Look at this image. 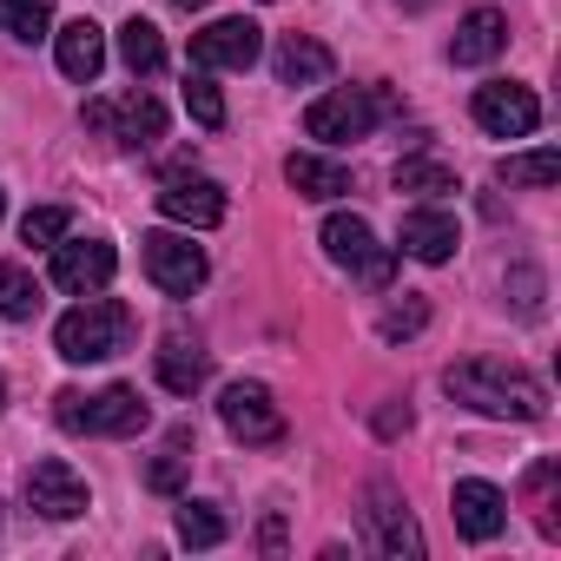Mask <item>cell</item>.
<instances>
[{"label": "cell", "instance_id": "cell-1", "mask_svg": "<svg viewBox=\"0 0 561 561\" xmlns=\"http://www.w3.org/2000/svg\"><path fill=\"white\" fill-rule=\"evenodd\" d=\"M443 390L476 410V416H502V423H541L548 416V390L541 377H528L522 364L508 357H462L443 370Z\"/></svg>", "mask_w": 561, "mask_h": 561}, {"label": "cell", "instance_id": "cell-2", "mask_svg": "<svg viewBox=\"0 0 561 561\" xmlns=\"http://www.w3.org/2000/svg\"><path fill=\"white\" fill-rule=\"evenodd\" d=\"M54 351L67 357V364H106V357H119V351H133V311L119 305V298H80L60 324H54Z\"/></svg>", "mask_w": 561, "mask_h": 561}, {"label": "cell", "instance_id": "cell-3", "mask_svg": "<svg viewBox=\"0 0 561 561\" xmlns=\"http://www.w3.org/2000/svg\"><path fill=\"white\" fill-rule=\"evenodd\" d=\"M54 423L67 436H139L152 423V410L139 403L133 383H106V390H60L54 397Z\"/></svg>", "mask_w": 561, "mask_h": 561}, {"label": "cell", "instance_id": "cell-4", "mask_svg": "<svg viewBox=\"0 0 561 561\" xmlns=\"http://www.w3.org/2000/svg\"><path fill=\"white\" fill-rule=\"evenodd\" d=\"M318 238H324V257H331V264L357 271L370 291H390V277H397V251H390V244H377V231H370L357 211H331Z\"/></svg>", "mask_w": 561, "mask_h": 561}, {"label": "cell", "instance_id": "cell-5", "mask_svg": "<svg viewBox=\"0 0 561 561\" xmlns=\"http://www.w3.org/2000/svg\"><path fill=\"white\" fill-rule=\"evenodd\" d=\"M390 106V93H370V87H331L305 106V133L324 139V146H351V139H370L377 113Z\"/></svg>", "mask_w": 561, "mask_h": 561}, {"label": "cell", "instance_id": "cell-6", "mask_svg": "<svg viewBox=\"0 0 561 561\" xmlns=\"http://www.w3.org/2000/svg\"><path fill=\"white\" fill-rule=\"evenodd\" d=\"M113 271H119V251H113L106 238H73V231L54 244V264H47L54 291H67V298H93V291H106V285H113Z\"/></svg>", "mask_w": 561, "mask_h": 561}, {"label": "cell", "instance_id": "cell-7", "mask_svg": "<svg viewBox=\"0 0 561 561\" xmlns=\"http://www.w3.org/2000/svg\"><path fill=\"white\" fill-rule=\"evenodd\" d=\"M139 257H146V277L165 291V298H192L198 285H205V251L185 238V231H146L139 238Z\"/></svg>", "mask_w": 561, "mask_h": 561}, {"label": "cell", "instance_id": "cell-8", "mask_svg": "<svg viewBox=\"0 0 561 561\" xmlns=\"http://www.w3.org/2000/svg\"><path fill=\"white\" fill-rule=\"evenodd\" d=\"M364 535H370V548L390 554V561H423V528H416L410 502H403L390 482H370V495H364Z\"/></svg>", "mask_w": 561, "mask_h": 561}, {"label": "cell", "instance_id": "cell-9", "mask_svg": "<svg viewBox=\"0 0 561 561\" xmlns=\"http://www.w3.org/2000/svg\"><path fill=\"white\" fill-rule=\"evenodd\" d=\"M218 423H225L238 443H251V449L285 443V410H277V397H271L264 383H225V390H218Z\"/></svg>", "mask_w": 561, "mask_h": 561}, {"label": "cell", "instance_id": "cell-10", "mask_svg": "<svg viewBox=\"0 0 561 561\" xmlns=\"http://www.w3.org/2000/svg\"><path fill=\"white\" fill-rule=\"evenodd\" d=\"M93 133H106L113 146H152V139H165V106L152 100V93H126V100H87V113H80Z\"/></svg>", "mask_w": 561, "mask_h": 561}, {"label": "cell", "instance_id": "cell-11", "mask_svg": "<svg viewBox=\"0 0 561 561\" xmlns=\"http://www.w3.org/2000/svg\"><path fill=\"white\" fill-rule=\"evenodd\" d=\"M476 126L489 133V139H528L535 126H541V100L528 93V87H515V80H489V87H476Z\"/></svg>", "mask_w": 561, "mask_h": 561}, {"label": "cell", "instance_id": "cell-12", "mask_svg": "<svg viewBox=\"0 0 561 561\" xmlns=\"http://www.w3.org/2000/svg\"><path fill=\"white\" fill-rule=\"evenodd\" d=\"M257 54H264V34H257V21H244V14L211 21L205 34H192V67H205V73H244Z\"/></svg>", "mask_w": 561, "mask_h": 561}, {"label": "cell", "instance_id": "cell-13", "mask_svg": "<svg viewBox=\"0 0 561 561\" xmlns=\"http://www.w3.org/2000/svg\"><path fill=\"white\" fill-rule=\"evenodd\" d=\"M27 502H34L47 522H73V515H87V508H93L87 476H80L73 462H60V456H41V462L27 469Z\"/></svg>", "mask_w": 561, "mask_h": 561}, {"label": "cell", "instance_id": "cell-14", "mask_svg": "<svg viewBox=\"0 0 561 561\" xmlns=\"http://www.w3.org/2000/svg\"><path fill=\"white\" fill-rule=\"evenodd\" d=\"M159 211H165L172 225H185V231H211V225L225 218V185L192 179V172H172V179L159 185Z\"/></svg>", "mask_w": 561, "mask_h": 561}, {"label": "cell", "instance_id": "cell-15", "mask_svg": "<svg viewBox=\"0 0 561 561\" xmlns=\"http://www.w3.org/2000/svg\"><path fill=\"white\" fill-rule=\"evenodd\" d=\"M449 508H456V528H462L469 541H495V535L508 528V495H502L495 482H482V476H462L456 495H449Z\"/></svg>", "mask_w": 561, "mask_h": 561}, {"label": "cell", "instance_id": "cell-16", "mask_svg": "<svg viewBox=\"0 0 561 561\" xmlns=\"http://www.w3.org/2000/svg\"><path fill=\"white\" fill-rule=\"evenodd\" d=\"M54 60H60V73H67L73 87H93V80L106 73V34H100L93 21H67V27L54 34Z\"/></svg>", "mask_w": 561, "mask_h": 561}, {"label": "cell", "instance_id": "cell-17", "mask_svg": "<svg viewBox=\"0 0 561 561\" xmlns=\"http://www.w3.org/2000/svg\"><path fill=\"white\" fill-rule=\"evenodd\" d=\"M410 257H423V264H449L456 257V244H462V231H456V218L449 211H436V205H416V211H403V238H397Z\"/></svg>", "mask_w": 561, "mask_h": 561}, {"label": "cell", "instance_id": "cell-18", "mask_svg": "<svg viewBox=\"0 0 561 561\" xmlns=\"http://www.w3.org/2000/svg\"><path fill=\"white\" fill-rule=\"evenodd\" d=\"M271 67H277V87H324V80L337 73L331 47H324V41H311V34H291V41H277Z\"/></svg>", "mask_w": 561, "mask_h": 561}, {"label": "cell", "instance_id": "cell-19", "mask_svg": "<svg viewBox=\"0 0 561 561\" xmlns=\"http://www.w3.org/2000/svg\"><path fill=\"white\" fill-rule=\"evenodd\" d=\"M502 47H508V21H502L495 8H476V14L456 27V41H449V60H456V67H489Z\"/></svg>", "mask_w": 561, "mask_h": 561}, {"label": "cell", "instance_id": "cell-20", "mask_svg": "<svg viewBox=\"0 0 561 561\" xmlns=\"http://www.w3.org/2000/svg\"><path fill=\"white\" fill-rule=\"evenodd\" d=\"M152 370H159V383H165L172 397H192V390H205L211 357H205L198 344H185V337H165V344L152 351Z\"/></svg>", "mask_w": 561, "mask_h": 561}, {"label": "cell", "instance_id": "cell-21", "mask_svg": "<svg viewBox=\"0 0 561 561\" xmlns=\"http://www.w3.org/2000/svg\"><path fill=\"white\" fill-rule=\"evenodd\" d=\"M285 179H291L298 198H344L351 192V165H337L324 152H291L285 159Z\"/></svg>", "mask_w": 561, "mask_h": 561}, {"label": "cell", "instance_id": "cell-22", "mask_svg": "<svg viewBox=\"0 0 561 561\" xmlns=\"http://www.w3.org/2000/svg\"><path fill=\"white\" fill-rule=\"evenodd\" d=\"M119 60H126V67H133L139 80H152V73L165 67V41H159V27L133 14V21L119 27Z\"/></svg>", "mask_w": 561, "mask_h": 561}, {"label": "cell", "instance_id": "cell-23", "mask_svg": "<svg viewBox=\"0 0 561 561\" xmlns=\"http://www.w3.org/2000/svg\"><path fill=\"white\" fill-rule=\"evenodd\" d=\"M397 192H416V198H443V192H462L456 185V172L443 165V159H397Z\"/></svg>", "mask_w": 561, "mask_h": 561}, {"label": "cell", "instance_id": "cell-24", "mask_svg": "<svg viewBox=\"0 0 561 561\" xmlns=\"http://www.w3.org/2000/svg\"><path fill=\"white\" fill-rule=\"evenodd\" d=\"M185 449H192V436H185V430H172V443L146 462V489L179 495V489H185V476H192V456H185Z\"/></svg>", "mask_w": 561, "mask_h": 561}, {"label": "cell", "instance_id": "cell-25", "mask_svg": "<svg viewBox=\"0 0 561 561\" xmlns=\"http://www.w3.org/2000/svg\"><path fill=\"white\" fill-rule=\"evenodd\" d=\"M54 0H0V34L8 41H47Z\"/></svg>", "mask_w": 561, "mask_h": 561}, {"label": "cell", "instance_id": "cell-26", "mask_svg": "<svg viewBox=\"0 0 561 561\" xmlns=\"http://www.w3.org/2000/svg\"><path fill=\"white\" fill-rule=\"evenodd\" d=\"M495 179H502V185H554V179H561V152H554V146H541V152H508V159L495 165Z\"/></svg>", "mask_w": 561, "mask_h": 561}, {"label": "cell", "instance_id": "cell-27", "mask_svg": "<svg viewBox=\"0 0 561 561\" xmlns=\"http://www.w3.org/2000/svg\"><path fill=\"white\" fill-rule=\"evenodd\" d=\"M41 311V285L21 271V264H0V318H14V324H27Z\"/></svg>", "mask_w": 561, "mask_h": 561}, {"label": "cell", "instance_id": "cell-28", "mask_svg": "<svg viewBox=\"0 0 561 561\" xmlns=\"http://www.w3.org/2000/svg\"><path fill=\"white\" fill-rule=\"evenodd\" d=\"M185 113H192L205 133H218V126H225V93H218V80H211L205 67H192V73H185Z\"/></svg>", "mask_w": 561, "mask_h": 561}, {"label": "cell", "instance_id": "cell-29", "mask_svg": "<svg viewBox=\"0 0 561 561\" xmlns=\"http://www.w3.org/2000/svg\"><path fill=\"white\" fill-rule=\"evenodd\" d=\"M179 541H185V548H218V541H225V515H218L211 502H185V508H179Z\"/></svg>", "mask_w": 561, "mask_h": 561}, {"label": "cell", "instance_id": "cell-30", "mask_svg": "<svg viewBox=\"0 0 561 561\" xmlns=\"http://www.w3.org/2000/svg\"><path fill=\"white\" fill-rule=\"evenodd\" d=\"M67 231H73V211H67V205H34V211L21 218V238H27V244H47V251H54Z\"/></svg>", "mask_w": 561, "mask_h": 561}, {"label": "cell", "instance_id": "cell-31", "mask_svg": "<svg viewBox=\"0 0 561 561\" xmlns=\"http://www.w3.org/2000/svg\"><path fill=\"white\" fill-rule=\"evenodd\" d=\"M554 482H561V469H554V462H535V469H528V482H522V489H528V502L541 508V535H548V541L561 535V522H554Z\"/></svg>", "mask_w": 561, "mask_h": 561}, {"label": "cell", "instance_id": "cell-32", "mask_svg": "<svg viewBox=\"0 0 561 561\" xmlns=\"http://www.w3.org/2000/svg\"><path fill=\"white\" fill-rule=\"evenodd\" d=\"M423 324H430V305H423V298H410V291H403V305H390V311L377 318V331H383L390 344H403V337H416Z\"/></svg>", "mask_w": 561, "mask_h": 561}, {"label": "cell", "instance_id": "cell-33", "mask_svg": "<svg viewBox=\"0 0 561 561\" xmlns=\"http://www.w3.org/2000/svg\"><path fill=\"white\" fill-rule=\"evenodd\" d=\"M410 430V403H383L377 410V436H403Z\"/></svg>", "mask_w": 561, "mask_h": 561}, {"label": "cell", "instance_id": "cell-34", "mask_svg": "<svg viewBox=\"0 0 561 561\" xmlns=\"http://www.w3.org/2000/svg\"><path fill=\"white\" fill-rule=\"evenodd\" d=\"M172 8H185V14H192V8H205V0H172Z\"/></svg>", "mask_w": 561, "mask_h": 561}, {"label": "cell", "instance_id": "cell-35", "mask_svg": "<svg viewBox=\"0 0 561 561\" xmlns=\"http://www.w3.org/2000/svg\"><path fill=\"white\" fill-rule=\"evenodd\" d=\"M0 410H8V377H0Z\"/></svg>", "mask_w": 561, "mask_h": 561}, {"label": "cell", "instance_id": "cell-36", "mask_svg": "<svg viewBox=\"0 0 561 561\" xmlns=\"http://www.w3.org/2000/svg\"><path fill=\"white\" fill-rule=\"evenodd\" d=\"M0 218H8V198H0Z\"/></svg>", "mask_w": 561, "mask_h": 561}]
</instances>
